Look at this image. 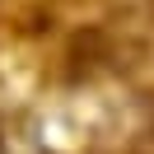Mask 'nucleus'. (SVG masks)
Instances as JSON below:
<instances>
[{
  "label": "nucleus",
  "instance_id": "obj_1",
  "mask_svg": "<svg viewBox=\"0 0 154 154\" xmlns=\"http://www.w3.org/2000/svg\"><path fill=\"white\" fill-rule=\"evenodd\" d=\"M0 154H47L33 135H10V131H0Z\"/></svg>",
  "mask_w": 154,
  "mask_h": 154
}]
</instances>
